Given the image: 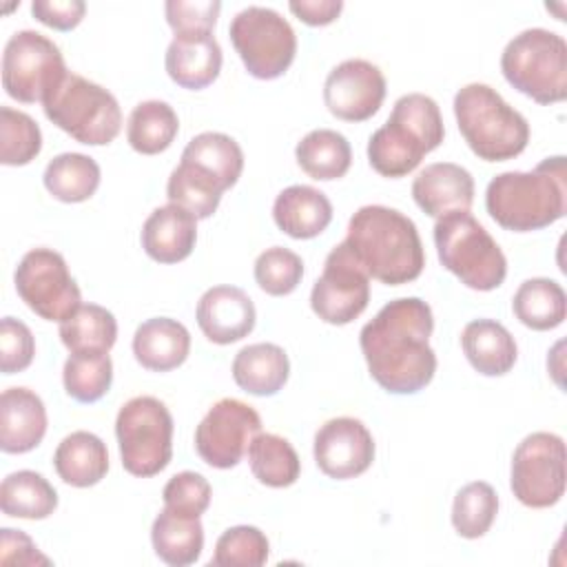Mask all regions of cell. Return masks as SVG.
I'll return each mask as SVG.
<instances>
[{"mask_svg":"<svg viewBox=\"0 0 567 567\" xmlns=\"http://www.w3.org/2000/svg\"><path fill=\"white\" fill-rule=\"evenodd\" d=\"M228 35L246 71L257 80L284 75L297 53L295 29L270 7L250 4L235 13Z\"/></svg>","mask_w":567,"mask_h":567,"instance_id":"obj_10","label":"cell"},{"mask_svg":"<svg viewBox=\"0 0 567 567\" xmlns=\"http://www.w3.org/2000/svg\"><path fill=\"white\" fill-rule=\"evenodd\" d=\"M0 563L2 565H51V560L40 554L35 543L20 529H0Z\"/></svg>","mask_w":567,"mask_h":567,"instance_id":"obj_47","label":"cell"},{"mask_svg":"<svg viewBox=\"0 0 567 567\" xmlns=\"http://www.w3.org/2000/svg\"><path fill=\"white\" fill-rule=\"evenodd\" d=\"M270 554L266 534L255 525L228 527L215 543L210 565L215 567H261Z\"/></svg>","mask_w":567,"mask_h":567,"instance_id":"obj_41","label":"cell"},{"mask_svg":"<svg viewBox=\"0 0 567 567\" xmlns=\"http://www.w3.org/2000/svg\"><path fill=\"white\" fill-rule=\"evenodd\" d=\"M2 514L11 518L42 520L58 507L55 487L33 470H18L4 476L0 485Z\"/></svg>","mask_w":567,"mask_h":567,"instance_id":"obj_30","label":"cell"},{"mask_svg":"<svg viewBox=\"0 0 567 567\" xmlns=\"http://www.w3.org/2000/svg\"><path fill=\"white\" fill-rule=\"evenodd\" d=\"M272 219L288 237L312 239L332 221V204L323 190L308 184H292L275 197Z\"/></svg>","mask_w":567,"mask_h":567,"instance_id":"obj_23","label":"cell"},{"mask_svg":"<svg viewBox=\"0 0 567 567\" xmlns=\"http://www.w3.org/2000/svg\"><path fill=\"white\" fill-rule=\"evenodd\" d=\"M195 319L208 341L228 346L252 332L257 312L252 299L241 288L213 286L199 297Z\"/></svg>","mask_w":567,"mask_h":567,"instance_id":"obj_18","label":"cell"},{"mask_svg":"<svg viewBox=\"0 0 567 567\" xmlns=\"http://www.w3.org/2000/svg\"><path fill=\"white\" fill-rule=\"evenodd\" d=\"M151 543L159 560L171 567L193 565L204 549V527L199 516H188L164 507L151 527Z\"/></svg>","mask_w":567,"mask_h":567,"instance_id":"obj_28","label":"cell"},{"mask_svg":"<svg viewBox=\"0 0 567 567\" xmlns=\"http://www.w3.org/2000/svg\"><path fill=\"white\" fill-rule=\"evenodd\" d=\"M62 383L66 394L80 403L100 401L113 383L109 352H71L62 368Z\"/></svg>","mask_w":567,"mask_h":567,"instance_id":"obj_38","label":"cell"},{"mask_svg":"<svg viewBox=\"0 0 567 567\" xmlns=\"http://www.w3.org/2000/svg\"><path fill=\"white\" fill-rule=\"evenodd\" d=\"M261 432L257 410L239 399H219L195 427V450L204 463L217 470L235 467Z\"/></svg>","mask_w":567,"mask_h":567,"instance_id":"obj_15","label":"cell"},{"mask_svg":"<svg viewBox=\"0 0 567 567\" xmlns=\"http://www.w3.org/2000/svg\"><path fill=\"white\" fill-rule=\"evenodd\" d=\"M182 162H188L210 177H215L226 190L237 184L244 171V151L226 133L206 131L195 135L182 151Z\"/></svg>","mask_w":567,"mask_h":567,"instance_id":"obj_32","label":"cell"},{"mask_svg":"<svg viewBox=\"0 0 567 567\" xmlns=\"http://www.w3.org/2000/svg\"><path fill=\"white\" fill-rule=\"evenodd\" d=\"M53 467L71 487L97 485L109 472L106 443L93 432L75 430L58 443L53 452Z\"/></svg>","mask_w":567,"mask_h":567,"instance_id":"obj_26","label":"cell"},{"mask_svg":"<svg viewBox=\"0 0 567 567\" xmlns=\"http://www.w3.org/2000/svg\"><path fill=\"white\" fill-rule=\"evenodd\" d=\"M35 354V339L29 326L13 317L0 321V370L4 374L22 372L31 365Z\"/></svg>","mask_w":567,"mask_h":567,"instance_id":"obj_44","label":"cell"},{"mask_svg":"<svg viewBox=\"0 0 567 567\" xmlns=\"http://www.w3.org/2000/svg\"><path fill=\"white\" fill-rule=\"evenodd\" d=\"M290 374V361L277 343H250L244 346L233 359L235 383L255 396L277 394Z\"/></svg>","mask_w":567,"mask_h":567,"instance_id":"obj_27","label":"cell"},{"mask_svg":"<svg viewBox=\"0 0 567 567\" xmlns=\"http://www.w3.org/2000/svg\"><path fill=\"white\" fill-rule=\"evenodd\" d=\"M219 11H221V2L219 0H204V2L168 0L164 4L166 22L173 29V33L213 31Z\"/></svg>","mask_w":567,"mask_h":567,"instance_id":"obj_45","label":"cell"},{"mask_svg":"<svg viewBox=\"0 0 567 567\" xmlns=\"http://www.w3.org/2000/svg\"><path fill=\"white\" fill-rule=\"evenodd\" d=\"M445 137L439 104L425 93L401 95L390 117L368 140L370 166L390 179L405 177Z\"/></svg>","mask_w":567,"mask_h":567,"instance_id":"obj_4","label":"cell"},{"mask_svg":"<svg viewBox=\"0 0 567 567\" xmlns=\"http://www.w3.org/2000/svg\"><path fill=\"white\" fill-rule=\"evenodd\" d=\"M512 310L516 319L532 330H554L565 321L567 297L558 281L532 277L516 288Z\"/></svg>","mask_w":567,"mask_h":567,"instance_id":"obj_29","label":"cell"},{"mask_svg":"<svg viewBox=\"0 0 567 567\" xmlns=\"http://www.w3.org/2000/svg\"><path fill=\"white\" fill-rule=\"evenodd\" d=\"M100 166L84 153L55 155L42 175L44 188L64 204H80L93 197L100 186Z\"/></svg>","mask_w":567,"mask_h":567,"instance_id":"obj_33","label":"cell"},{"mask_svg":"<svg viewBox=\"0 0 567 567\" xmlns=\"http://www.w3.org/2000/svg\"><path fill=\"white\" fill-rule=\"evenodd\" d=\"M454 117L472 153L485 162L520 155L529 142V124L503 95L483 82H470L454 95Z\"/></svg>","mask_w":567,"mask_h":567,"instance_id":"obj_5","label":"cell"},{"mask_svg":"<svg viewBox=\"0 0 567 567\" xmlns=\"http://www.w3.org/2000/svg\"><path fill=\"white\" fill-rule=\"evenodd\" d=\"M122 467L140 478L159 474L173 456V414L148 394L128 399L115 416Z\"/></svg>","mask_w":567,"mask_h":567,"instance_id":"obj_9","label":"cell"},{"mask_svg":"<svg viewBox=\"0 0 567 567\" xmlns=\"http://www.w3.org/2000/svg\"><path fill=\"white\" fill-rule=\"evenodd\" d=\"M13 281L29 310L47 321L60 323L82 303L80 288L71 277L64 257L51 248H31L24 252Z\"/></svg>","mask_w":567,"mask_h":567,"instance_id":"obj_13","label":"cell"},{"mask_svg":"<svg viewBox=\"0 0 567 567\" xmlns=\"http://www.w3.org/2000/svg\"><path fill=\"white\" fill-rule=\"evenodd\" d=\"M60 47L40 31H16L2 51V86L9 97L33 104L66 75Z\"/></svg>","mask_w":567,"mask_h":567,"instance_id":"obj_11","label":"cell"},{"mask_svg":"<svg viewBox=\"0 0 567 567\" xmlns=\"http://www.w3.org/2000/svg\"><path fill=\"white\" fill-rule=\"evenodd\" d=\"M221 60V47L213 31L175 33L166 47L164 66L175 84L182 89L199 91L217 80Z\"/></svg>","mask_w":567,"mask_h":567,"instance_id":"obj_20","label":"cell"},{"mask_svg":"<svg viewBox=\"0 0 567 567\" xmlns=\"http://www.w3.org/2000/svg\"><path fill=\"white\" fill-rule=\"evenodd\" d=\"M248 465L252 476L268 487H290L301 474V461L288 439L259 432L248 445Z\"/></svg>","mask_w":567,"mask_h":567,"instance_id":"obj_35","label":"cell"},{"mask_svg":"<svg viewBox=\"0 0 567 567\" xmlns=\"http://www.w3.org/2000/svg\"><path fill=\"white\" fill-rule=\"evenodd\" d=\"M47 434V408L29 388H7L0 394V447L7 454H24Z\"/></svg>","mask_w":567,"mask_h":567,"instance_id":"obj_22","label":"cell"},{"mask_svg":"<svg viewBox=\"0 0 567 567\" xmlns=\"http://www.w3.org/2000/svg\"><path fill=\"white\" fill-rule=\"evenodd\" d=\"M498 514V494L485 481L463 485L452 503V527L463 538H481L489 532Z\"/></svg>","mask_w":567,"mask_h":567,"instance_id":"obj_39","label":"cell"},{"mask_svg":"<svg viewBox=\"0 0 567 567\" xmlns=\"http://www.w3.org/2000/svg\"><path fill=\"white\" fill-rule=\"evenodd\" d=\"M368 301L370 275L343 239L323 261V270L310 290V308L321 321L346 326L368 308Z\"/></svg>","mask_w":567,"mask_h":567,"instance_id":"obj_14","label":"cell"},{"mask_svg":"<svg viewBox=\"0 0 567 567\" xmlns=\"http://www.w3.org/2000/svg\"><path fill=\"white\" fill-rule=\"evenodd\" d=\"M412 197L425 215L436 219L452 210H470L474 202V177L461 164L434 162L416 173Z\"/></svg>","mask_w":567,"mask_h":567,"instance_id":"obj_19","label":"cell"},{"mask_svg":"<svg viewBox=\"0 0 567 567\" xmlns=\"http://www.w3.org/2000/svg\"><path fill=\"white\" fill-rule=\"evenodd\" d=\"M374 439L363 421L354 416H337L326 421L315 434L317 467L337 481L363 474L374 461Z\"/></svg>","mask_w":567,"mask_h":567,"instance_id":"obj_17","label":"cell"},{"mask_svg":"<svg viewBox=\"0 0 567 567\" xmlns=\"http://www.w3.org/2000/svg\"><path fill=\"white\" fill-rule=\"evenodd\" d=\"M346 244L368 275L388 286L414 281L425 266L416 224L390 206H361L348 221Z\"/></svg>","mask_w":567,"mask_h":567,"instance_id":"obj_2","label":"cell"},{"mask_svg":"<svg viewBox=\"0 0 567 567\" xmlns=\"http://www.w3.org/2000/svg\"><path fill=\"white\" fill-rule=\"evenodd\" d=\"M288 9L310 27H323L339 18L343 11L341 0H290Z\"/></svg>","mask_w":567,"mask_h":567,"instance_id":"obj_48","label":"cell"},{"mask_svg":"<svg viewBox=\"0 0 567 567\" xmlns=\"http://www.w3.org/2000/svg\"><path fill=\"white\" fill-rule=\"evenodd\" d=\"M179 131V120L173 106L164 100L140 102L126 122V140L142 155L166 151Z\"/></svg>","mask_w":567,"mask_h":567,"instance_id":"obj_34","label":"cell"},{"mask_svg":"<svg viewBox=\"0 0 567 567\" xmlns=\"http://www.w3.org/2000/svg\"><path fill=\"white\" fill-rule=\"evenodd\" d=\"M190 352V334L184 323L171 317H153L137 326L133 334L135 361L153 372L179 368Z\"/></svg>","mask_w":567,"mask_h":567,"instance_id":"obj_24","label":"cell"},{"mask_svg":"<svg viewBox=\"0 0 567 567\" xmlns=\"http://www.w3.org/2000/svg\"><path fill=\"white\" fill-rule=\"evenodd\" d=\"M503 78L538 104L567 97V42L556 31L532 27L514 35L501 53Z\"/></svg>","mask_w":567,"mask_h":567,"instance_id":"obj_7","label":"cell"},{"mask_svg":"<svg viewBox=\"0 0 567 567\" xmlns=\"http://www.w3.org/2000/svg\"><path fill=\"white\" fill-rule=\"evenodd\" d=\"M567 454L563 436L554 432L527 434L512 454L509 487L514 496L534 509L556 505L565 494Z\"/></svg>","mask_w":567,"mask_h":567,"instance_id":"obj_12","label":"cell"},{"mask_svg":"<svg viewBox=\"0 0 567 567\" xmlns=\"http://www.w3.org/2000/svg\"><path fill=\"white\" fill-rule=\"evenodd\" d=\"M252 272H255L257 286L264 292L272 297H284L299 286L303 277V261L290 248L272 246L259 252V257L255 259Z\"/></svg>","mask_w":567,"mask_h":567,"instance_id":"obj_42","label":"cell"},{"mask_svg":"<svg viewBox=\"0 0 567 567\" xmlns=\"http://www.w3.org/2000/svg\"><path fill=\"white\" fill-rule=\"evenodd\" d=\"M31 13L38 22L51 29L71 31L82 22L86 4L82 0H33Z\"/></svg>","mask_w":567,"mask_h":567,"instance_id":"obj_46","label":"cell"},{"mask_svg":"<svg viewBox=\"0 0 567 567\" xmlns=\"http://www.w3.org/2000/svg\"><path fill=\"white\" fill-rule=\"evenodd\" d=\"M301 171L319 182L339 179L352 164V148L346 135L332 128H315L295 148Z\"/></svg>","mask_w":567,"mask_h":567,"instance_id":"obj_31","label":"cell"},{"mask_svg":"<svg viewBox=\"0 0 567 567\" xmlns=\"http://www.w3.org/2000/svg\"><path fill=\"white\" fill-rule=\"evenodd\" d=\"M42 109L49 122L86 146L111 144L122 131V109L115 95L71 71L49 91Z\"/></svg>","mask_w":567,"mask_h":567,"instance_id":"obj_8","label":"cell"},{"mask_svg":"<svg viewBox=\"0 0 567 567\" xmlns=\"http://www.w3.org/2000/svg\"><path fill=\"white\" fill-rule=\"evenodd\" d=\"M434 246L445 270L472 290H494L505 281L507 259L496 239L470 210H452L434 224Z\"/></svg>","mask_w":567,"mask_h":567,"instance_id":"obj_6","label":"cell"},{"mask_svg":"<svg viewBox=\"0 0 567 567\" xmlns=\"http://www.w3.org/2000/svg\"><path fill=\"white\" fill-rule=\"evenodd\" d=\"M385 91V75L377 64L350 58L328 73L323 102L328 111L343 122H365L381 109Z\"/></svg>","mask_w":567,"mask_h":567,"instance_id":"obj_16","label":"cell"},{"mask_svg":"<svg viewBox=\"0 0 567 567\" xmlns=\"http://www.w3.org/2000/svg\"><path fill=\"white\" fill-rule=\"evenodd\" d=\"M461 346L470 365L483 377L507 374L518 357L512 332L494 319H474L465 323Z\"/></svg>","mask_w":567,"mask_h":567,"instance_id":"obj_25","label":"cell"},{"mask_svg":"<svg viewBox=\"0 0 567 567\" xmlns=\"http://www.w3.org/2000/svg\"><path fill=\"white\" fill-rule=\"evenodd\" d=\"M489 217L514 233L540 230L567 213V166L563 155L543 159L534 171H505L485 188Z\"/></svg>","mask_w":567,"mask_h":567,"instance_id":"obj_3","label":"cell"},{"mask_svg":"<svg viewBox=\"0 0 567 567\" xmlns=\"http://www.w3.org/2000/svg\"><path fill=\"white\" fill-rule=\"evenodd\" d=\"M42 151V131L38 122L18 109L0 106V162L4 166H24Z\"/></svg>","mask_w":567,"mask_h":567,"instance_id":"obj_40","label":"cell"},{"mask_svg":"<svg viewBox=\"0 0 567 567\" xmlns=\"http://www.w3.org/2000/svg\"><path fill=\"white\" fill-rule=\"evenodd\" d=\"M142 248L157 264L184 261L197 241V217L177 204L157 206L142 226Z\"/></svg>","mask_w":567,"mask_h":567,"instance_id":"obj_21","label":"cell"},{"mask_svg":"<svg viewBox=\"0 0 567 567\" xmlns=\"http://www.w3.org/2000/svg\"><path fill=\"white\" fill-rule=\"evenodd\" d=\"M60 339L69 352H109L117 339V321L104 306L80 303L60 321Z\"/></svg>","mask_w":567,"mask_h":567,"instance_id":"obj_36","label":"cell"},{"mask_svg":"<svg viewBox=\"0 0 567 567\" xmlns=\"http://www.w3.org/2000/svg\"><path fill=\"white\" fill-rule=\"evenodd\" d=\"M224 190L215 177L188 162H179L166 182L168 202L186 208L197 219H208L217 210Z\"/></svg>","mask_w":567,"mask_h":567,"instance_id":"obj_37","label":"cell"},{"mask_svg":"<svg viewBox=\"0 0 567 567\" xmlns=\"http://www.w3.org/2000/svg\"><path fill=\"white\" fill-rule=\"evenodd\" d=\"M210 483L199 472L190 470L171 476L162 492L164 507L188 516H202L210 505Z\"/></svg>","mask_w":567,"mask_h":567,"instance_id":"obj_43","label":"cell"},{"mask_svg":"<svg viewBox=\"0 0 567 567\" xmlns=\"http://www.w3.org/2000/svg\"><path fill=\"white\" fill-rule=\"evenodd\" d=\"M434 317L427 301L399 297L388 301L359 332L370 377L390 394H414L436 372L430 346Z\"/></svg>","mask_w":567,"mask_h":567,"instance_id":"obj_1","label":"cell"}]
</instances>
